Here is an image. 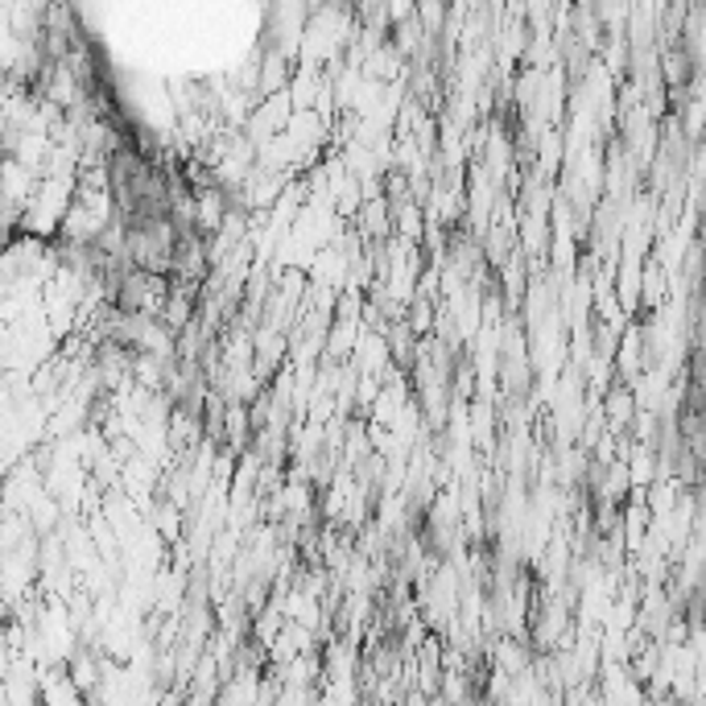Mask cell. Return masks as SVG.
I'll return each mask as SVG.
<instances>
[{"label": "cell", "mask_w": 706, "mask_h": 706, "mask_svg": "<svg viewBox=\"0 0 706 706\" xmlns=\"http://www.w3.org/2000/svg\"><path fill=\"white\" fill-rule=\"evenodd\" d=\"M67 678H71V690H79V694H92L99 686V669H95V661L87 652H79L71 666H67Z\"/></svg>", "instance_id": "1"}]
</instances>
